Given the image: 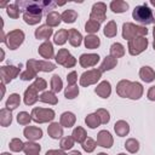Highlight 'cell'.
<instances>
[{
  "label": "cell",
  "mask_w": 155,
  "mask_h": 155,
  "mask_svg": "<svg viewBox=\"0 0 155 155\" xmlns=\"http://www.w3.org/2000/svg\"><path fill=\"white\" fill-rule=\"evenodd\" d=\"M41 17L42 16H33V15H28V13H23V19L25 23L33 25V24H36L41 21Z\"/></svg>",
  "instance_id": "cell-42"
},
{
  "label": "cell",
  "mask_w": 155,
  "mask_h": 155,
  "mask_svg": "<svg viewBox=\"0 0 155 155\" xmlns=\"http://www.w3.org/2000/svg\"><path fill=\"white\" fill-rule=\"evenodd\" d=\"M69 155H81V153H80V151H78V150H75V151H71Z\"/></svg>",
  "instance_id": "cell-55"
},
{
  "label": "cell",
  "mask_w": 155,
  "mask_h": 155,
  "mask_svg": "<svg viewBox=\"0 0 155 155\" xmlns=\"http://www.w3.org/2000/svg\"><path fill=\"white\" fill-rule=\"evenodd\" d=\"M50 84H51L52 92H59L62 90V80H61V78L58 75H53Z\"/></svg>",
  "instance_id": "cell-39"
},
{
  "label": "cell",
  "mask_w": 155,
  "mask_h": 155,
  "mask_svg": "<svg viewBox=\"0 0 155 155\" xmlns=\"http://www.w3.org/2000/svg\"><path fill=\"white\" fill-rule=\"evenodd\" d=\"M54 111L52 109H44V108H34L31 110V119L35 122H47L53 120Z\"/></svg>",
  "instance_id": "cell-3"
},
{
  "label": "cell",
  "mask_w": 155,
  "mask_h": 155,
  "mask_svg": "<svg viewBox=\"0 0 155 155\" xmlns=\"http://www.w3.org/2000/svg\"><path fill=\"white\" fill-rule=\"evenodd\" d=\"M110 8L113 10V12H116V13H121V12H125L127 11L128 8V4L125 2V1H113L110 4Z\"/></svg>",
  "instance_id": "cell-29"
},
{
  "label": "cell",
  "mask_w": 155,
  "mask_h": 155,
  "mask_svg": "<svg viewBox=\"0 0 155 155\" xmlns=\"http://www.w3.org/2000/svg\"><path fill=\"white\" fill-rule=\"evenodd\" d=\"M125 53V50H124V46L119 42L116 44H113L111 47H110V56L114 57V58H117V57H121L124 56Z\"/></svg>",
  "instance_id": "cell-32"
},
{
  "label": "cell",
  "mask_w": 155,
  "mask_h": 155,
  "mask_svg": "<svg viewBox=\"0 0 155 155\" xmlns=\"http://www.w3.org/2000/svg\"><path fill=\"white\" fill-rule=\"evenodd\" d=\"M33 78H36V71H34L30 68H27V70L21 74V79L22 80H30Z\"/></svg>",
  "instance_id": "cell-50"
},
{
  "label": "cell",
  "mask_w": 155,
  "mask_h": 155,
  "mask_svg": "<svg viewBox=\"0 0 155 155\" xmlns=\"http://www.w3.org/2000/svg\"><path fill=\"white\" fill-rule=\"evenodd\" d=\"M52 33H53V30H52V28L50 27V25H47V24H45V25H41V27H39L36 30H35V38L36 39H48L51 35H52Z\"/></svg>",
  "instance_id": "cell-16"
},
{
  "label": "cell",
  "mask_w": 155,
  "mask_h": 155,
  "mask_svg": "<svg viewBox=\"0 0 155 155\" xmlns=\"http://www.w3.org/2000/svg\"><path fill=\"white\" fill-rule=\"evenodd\" d=\"M23 39H24V34L22 30L19 29H16V30H12L11 33H8L5 42L6 45L11 48V50H16L22 42H23Z\"/></svg>",
  "instance_id": "cell-6"
},
{
  "label": "cell",
  "mask_w": 155,
  "mask_h": 155,
  "mask_svg": "<svg viewBox=\"0 0 155 155\" xmlns=\"http://www.w3.org/2000/svg\"><path fill=\"white\" fill-rule=\"evenodd\" d=\"M68 39H69V42L71 44V46H79L81 44V40H82V36L80 34V31H78L75 28H71L68 30Z\"/></svg>",
  "instance_id": "cell-17"
},
{
  "label": "cell",
  "mask_w": 155,
  "mask_h": 155,
  "mask_svg": "<svg viewBox=\"0 0 155 155\" xmlns=\"http://www.w3.org/2000/svg\"><path fill=\"white\" fill-rule=\"evenodd\" d=\"M48 134L51 136V138H54V139H58L62 137L63 134V128H62V125L58 124V122H53L48 126V130H47Z\"/></svg>",
  "instance_id": "cell-18"
},
{
  "label": "cell",
  "mask_w": 155,
  "mask_h": 155,
  "mask_svg": "<svg viewBox=\"0 0 155 155\" xmlns=\"http://www.w3.org/2000/svg\"><path fill=\"white\" fill-rule=\"evenodd\" d=\"M99 61V56L96 54V53H84L81 54L80 57V64L84 67V68H88V67H92L96 63H98Z\"/></svg>",
  "instance_id": "cell-11"
},
{
  "label": "cell",
  "mask_w": 155,
  "mask_h": 155,
  "mask_svg": "<svg viewBox=\"0 0 155 155\" xmlns=\"http://www.w3.org/2000/svg\"><path fill=\"white\" fill-rule=\"evenodd\" d=\"M116 63H117L116 58H114V57H111V56H108V57L104 58L103 63L101 64L99 70H101L102 73L105 71V70H110V69H113V68L116 65Z\"/></svg>",
  "instance_id": "cell-25"
},
{
  "label": "cell",
  "mask_w": 155,
  "mask_h": 155,
  "mask_svg": "<svg viewBox=\"0 0 155 155\" xmlns=\"http://www.w3.org/2000/svg\"><path fill=\"white\" fill-rule=\"evenodd\" d=\"M96 145H97V143L92 139V138H86L85 139V142L82 143V148H84V150H86L87 153H91V151H93L94 150V148H96Z\"/></svg>",
  "instance_id": "cell-46"
},
{
  "label": "cell",
  "mask_w": 155,
  "mask_h": 155,
  "mask_svg": "<svg viewBox=\"0 0 155 155\" xmlns=\"http://www.w3.org/2000/svg\"><path fill=\"white\" fill-rule=\"evenodd\" d=\"M132 17L142 23V24H151V23H155V18H154V15H153V11L144 4V5H138L134 7L133 12H132Z\"/></svg>",
  "instance_id": "cell-1"
},
{
  "label": "cell",
  "mask_w": 155,
  "mask_h": 155,
  "mask_svg": "<svg viewBox=\"0 0 155 155\" xmlns=\"http://www.w3.org/2000/svg\"><path fill=\"white\" fill-rule=\"evenodd\" d=\"M148 98L150 101H155V86L150 87V90L148 91Z\"/></svg>",
  "instance_id": "cell-53"
},
{
  "label": "cell",
  "mask_w": 155,
  "mask_h": 155,
  "mask_svg": "<svg viewBox=\"0 0 155 155\" xmlns=\"http://www.w3.org/2000/svg\"><path fill=\"white\" fill-rule=\"evenodd\" d=\"M56 61L58 64H62L64 65L65 68H70V67H74L75 63H76V59L65 50V48H61L58 51V53L56 54Z\"/></svg>",
  "instance_id": "cell-7"
},
{
  "label": "cell",
  "mask_w": 155,
  "mask_h": 155,
  "mask_svg": "<svg viewBox=\"0 0 155 155\" xmlns=\"http://www.w3.org/2000/svg\"><path fill=\"white\" fill-rule=\"evenodd\" d=\"M33 86L35 87L36 91H42V90H45V88L47 87V84H46V81H45L44 79L36 78V80H35V82L33 84Z\"/></svg>",
  "instance_id": "cell-51"
},
{
  "label": "cell",
  "mask_w": 155,
  "mask_h": 155,
  "mask_svg": "<svg viewBox=\"0 0 155 155\" xmlns=\"http://www.w3.org/2000/svg\"><path fill=\"white\" fill-rule=\"evenodd\" d=\"M68 39V30L67 29H61L58 30V33H56L54 35V44L57 45H63Z\"/></svg>",
  "instance_id": "cell-34"
},
{
  "label": "cell",
  "mask_w": 155,
  "mask_h": 155,
  "mask_svg": "<svg viewBox=\"0 0 155 155\" xmlns=\"http://www.w3.org/2000/svg\"><path fill=\"white\" fill-rule=\"evenodd\" d=\"M122 28H124L122 36L127 40H132L134 38V35L143 36V35H147V33H148V29L145 27H137L132 23H125Z\"/></svg>",
  "instance_id": "cell-2"
},
{
  "label": "cell",
  "mask_w": 155,
  "mask_h": 155,
  "mask_svg": "<svg viewBox=\"0 0 155 155\" xmlns=\"http://www.w3.org/2000/svg\"><path fill=\"white\" fill-rule=\"evenodd\" d=\"M71 137L74 138V140L75 142H78V143H84L85 142V139L87 138V136H86V132H85V130L82 128V127H80V126H78L74 131H73V134H71Z\"/></svg>",
  "instance_id": "cell-28"
},
{
  "label": "cell",
  "mask_w": 155,
  "mask_h": 155,
  "mask_svg": "<svg viewBox=\"0 0 155 155\" xmlns=\"http://www.w3.org/2000/svg\"><path fill=\"white\" fill-rule=\"evenodd\" d=\"M98 29H99V23L96 22V21H92V19H90V21L86 23V25H85V30H86L87 33H90V34L98 31Z\"/></svg>",
  "instance_id": "cell-43"
},
{
  "label": "cell",
  "mask_w": 155,
  "mask_h": 155,
  "mask_svg": "<svg viewBox=\"0 0 155 155\" xmlns=\"http://www.w3.org/2000/svg\"><path fill=\"white\" fill-rule=\"evenodd\" d=\"M96 93L99 94L102 98H108L110 96V92H111V87H110V84L109 81H102L97 87H96Z\"/></svg>",
  "instance_id": "cell-15"
},
{
  "label": "cell",
  "mask_w": 155,
  "mask_h": 155,
  "mask_svg": "<svg viewBox=\"0 0 155 155\" xmlns=\"http://www.w3.org/2000/svg\"><path fill=\"white\" fill-rule=\"evenodd\" d=\"M46 155H65V153H63L61 150H50L46 153Z\"/></svg>",
  "instance_id": "cell-54"
},
{
  "label": "cell",
  "mask_w": 155,
  "mask_h": 155,
  "mask_svg": "<svg viewBox=\"0 0 155 155\" xmlns=\"http://www.w3.org/2000/svg\"><path fill=\"white\" fill-rule=\"evenodd\" d=\"M40 101H41V102H44V103L56 104V103H57V97L54 96V93H53V92L47 91V92H44V93L40 96Z\"/></svg>",
  "instance_id": "cell-35"
},
{
  "label": "cell",
  "mask_w": 155,
  "mask_h": 155,
  "mask_svg": "<svg viewBox=\"0 0 155 155\" xmlns=\"http://www.w3.org/2000/svg\"><path fill=\"white\" fill-rule=\"evenodd\" d=\"M101 75H102V71L99 69H92V70L85 71L80 78V85L88 86L91 84H94L101 79Z\"/></svg>",
  "instance_id": "cell-8"
},
{
  "label": "cell",
  "mask_w": 155,
  "mask_h": 155,
  "mask_svg": "<svg viewBox=\"0 0 155 155\" xmlns=\"http://www.w3.org/2000/svg\"><path fill=\"white\" fill-rule=\"evenodd\" d=\"M24 136L29 139V140H36L39 138L42 137V131L39 127H33V126H28L24 128Z\"/></svg>",
  "instance_id": "cell-14"
},
{
  "label": "cell",
  "mask_w": 155,
  "mask_h": 155,
  "mask_svg": "<svg viewBox=\"0 0 155 155\" xmlns=\"http://www.w3.org/2000/svg\"><path fill=\"white\" fill-rule=\"evenodd\" d=\"M131 81H127V80H122L117 84V87H116V91L117 93L121 96V97H128V92H130V87H131Z\"/></svg>",
  "instance_id": "cell-24"
},
{
  "label": "cell",
  "mask_w": 155,
  "mask_h": 155,
  "mask_svg": "<svg viewBox=\"0 0 155 155\" xmlns=\"http://www.w3.org/2000/svg\"><path fill=\"white\" fill-rule=\"evenodd\" d=\"M143 93V88H142V85L138 84V82H132L131 84V87H130V92H128V98H132V99H138Z\"/></svg>",
  "instance_id": "cell-20"
},
{
  "label": "cell",
  "mask_w": 155,
  "mask_h": 155,
  "mask_svg": "<svg viewBox=\"0 0 155 155\" xmlns=\"http://www.w3.org/2000/svg\"><path fill=\"white\" fill-rule=\"evenodd\" d=\"M115 132L117 133V136H120V137H122V136H126L127 133H128V131H130V127H128V124L126 122V121H122V120H120V121H117L116 124H115Z\"/></svg>",
  "instance_id": "cell-26"
},
{
  "label": "cell",
  "mask_w": 155,
  "mask_h": 155,
  "mask_svg": "<svg viewBox=\"0 0 155 155\" xmlns=\"http://www.w3.org/2000/svg\"><path fill=\"white\" fill-rule=\"evenodd\" d=\"M19 12H21V10H19V7H18V5H17L16 2L7 6V15H8L10 17L17 18V17L19 16Z\"/></svg>",
  "instance_id": "cell-45"
},
{
  "label": "cell",
  "mask_w": 155,
  "mask_h": 155,
  "mask_svg": "<svg viewBox=\"0 0 155 155\" xmlns=\"http://www.w3.org/2000/svg\"><path fill=\"white\" fill-rule=\"evenodd\" d=\"M97 144H99L101 147H105V148L111 147L113 138H111L110 133L108 131H101L98 133V137H97Z\"/></svg>",
  "instance_id": "cell-13"
},
{
  "label": "cell",
  "mask_w": 155,
  "mask_h": 155,
  "mask_svg": "<svg viewBox=\"0 0 155 155\" xmlns=\"http://www.w3.org/2000/svg\"><path fill=\"white\" fill-rule=\"evenodd\" d=\"M24 151H25V155H39L40 145L35 144V143L28 142V143L24 144Z\"/></svg>",
  "instance_id": "cell-31"
},
{
  "label": "cell",
  "mask_w": 155,
  "mask_h": 155,
  "mask_svg": "<svg viewBox=\"0 0 155 155\" xmlns=\"http://www.w3.org/2000/svg\"><path fill=\"white\" fill-rule=\"evenodd\" d=\"M153 33H154V38H155V27H154V31Z\"/></svg>",
  "instance_id": "cell-59"
},
{
  "label": "cell",
  "mask_w": 155,
  "mask_h": 155,
  "mask_svg": "<svg viewBox=\"0 0 155 155\" xmlns=\"http://www.w3.org/2000/svg\"><path fill=\"white\" fill-rule=\"evenodd\" d=\"M38 91L35 90V87L31 85L30 87H28L24 92V103L27 105H31L38 101Z\"/></svg>",
  "instance_id": "cell-12"
},
{
  "label": "cell",
  "mask_w": 155,
  "mask_h": 155,
  "mask_svg": "<svg viewBox=\"0 0 155 155\" xmlns=\"http://www.w3.org/2000/svg\"><path fill=\"white\" fill-rule=\"evenodd\" d=\"M21 71V67H1V76H2V82L6 84L11 81L13 78L17 76V74Z\"/></svg>",
  "instance_id": "cell-10"
},
{
  "label": "cell",
  "mask_w": 155,
  "mask_h": 155,
  "mask_svg": "<svg viewBox=\"0 0 155 155\" xmlns=\"http://www.w3.org/2000/svg\"><path fill=\"white\" fill-rule=\"evenodd\" d=\"M98 155H107V154H104V153H99Z\"/></svg>",
  "instance_id": "cell-58"
},
{
  "label": "cell",
  "mask_w": 155,
  "mask_h": 155,
  "mask_svg": "<svg viewBox=\"0 0 155 155\" xmlns=\"http://www.w3.org/2000/svg\"><path fill=\"white\" fill-rule=\"evenodd\" d=\"M99 44H101L99 38L93 35V34H90V35H87L85 38V46L87 48H96V47L99 46Z\"/></svg>",
  "instance_id": "cell-30"
},
{
  "label": "cell",
  "mask_w": 155,
  "mask_h": 155,
  "mask_svg": "<svg viewBox=\"0 0 155 155\" xmlns=\"http://www.w3.org/2000/svg\"><path fill=\"white\" fill-rule=\"evenodd\" d=\"M27 68L33 69L34 71H52L56 65L48 61H34V59H29L27 62Z\"/></svg>",
  "instance_id": "cell-5"
},
{
  "label": "cell",
  "mask_w": 155,
  "mask_h": 155,
  "mask_svg": "<svg viewBox=\"0 0 155 155\" xmlns=\"http://www.w3.org/2000/svg\"><path fill=\"white\" fill-rule=\"evenodd\" d=\"M19 103H21L19 94H17V93H12V94L8 97L7 102H6V109H8V110H13V109H16V108L19 105Z\"/></svg>",
  "instance_id": "cell-27"
},
{
  "label": "cell",
  "mask_w": 155,
  "mask_h": 155,
  "mask_svg": "<svg viewBox=\"0 0 155 155\" xmlns=\"http://www.w3.org/2000/svg\"><path fill=\"white\" fill-rule=\"evenodd\" d=\"M105 10H107L105 4H103V2L94 4L93 7H92V12H91V18L90 19L96 21L98 23L103 22L105 19Z\"/></svg>",
  "instance_id": "cell-9"
},
{
  "label": "cell",
  "mask_w": 155,
  "mask_h": 155,
  "mask_svg": "<svg viewBox=\"0 0 155 155\" xmlns=\"http://www.w3.org/2000/svg\"><path fill=\"white\" fill-rule=\"evenodd\" d=\"M79 94V88H78V86H69V87H67L65 88V97L68 98V99H73V98H75L76 96Z\"/></svg>",
  "instance_id": "cell-47"
},
{
  "label": "cell",
  "mask_w": 155,
  "mask_h": 155,
  "mask_svg": "<svg viewBox=\"0 0 155 155\" xmlns=\"http://www.w3.org/2000/svg\"><path fill=\"white\" fill-rule=\"evenodd\" d=\"M150 2H151V4H153V5H154V6H155V0H151V1H150Z\"/></svg>",
  "instance_id": "cell-57"
},
{
  "label": "cell",
  "mask_w": 155,
  "mask_h": 155,
  "mask_svg": "<svg viewBox=\"0 0 155 155\" xmlns=\"http://www.w3.org/2000/svg\"><path fill=\"white\" fill-rule=\"evenodd\" d=\"M1 155H11V154H8V153H2Z\"/></svg>",
  "instance_id": "cell-56"
},
{
  "label": "cell",
  "mask_w": 155,
  "mask_h": 155,
  "mask_svg": "<svg viewBox=\"0 0 155 155\" xmlns=\"http://www.w3.org/2000/svg\"><path fill=\"white\" fill-rule=\"evenodd\" d=\"M0 114H1V125L6 127V126H7V125H10V124H11V121H12L11 110H8V109H1Z\"/></svg>",
  "instance_id": "cell-37"
},
{
  "label": "cell",
  "mask_w": 155,
  "mask_h": 155,
  "mask_svg": "<svg viewBox=\"0 0 155 155\" xmlns=\"http://www.w3.org/2000/svg\"><path fill=\"white\" fill-rule=\"evenodd\" d=\"M96 114H97V116L99 117V120H101V124H107V122L110 120L109 113H108L105 109H98V110L96 111Z\"/></svg>",
  "instance_id": "cell-48"
},
{
  "label": "cell",
  "mask_w": 155,
  "mask_h": 155,
  "mask_svg": "<svg viewBox=\"0 0 155 155\" xmlns=\"http://www.w3.org/2000/svg\"><path fill=\"white\" fill-rule=\"evenodd\" d=\"M75 115L70 111H65L61 116V125L64 127H71L75 124Z\"/></svg>",
  "instance_id": "cell-21"
},
{
  "label": "cell",
  "mask_w": 155,
  "mask_h": 155,
  "mask_svg": "<svg viewBox=\"0 0 155 155\" xmlns=\"http://www.w3.org/2000/svg\"><path fill=\"white\" fill-rule=\"evenodd\" d=\"M61 19H62V16H61L58 12H56V11H50V12L47 13V17H46L47 25H50V27H56V25H58L59 22H61Z\"/></svg>",
  "instance_id": "cell-22"
},
{
  "label": "cell",
  "mask_w": 155,
  "mask_h": 155,
  "mask_svg": "<svg viewBox=\"0 0 155 155\" xmlns=\"http://www.w3.org/2000/svg\"><path fill=\"white\" fill-rule=\"evenodd\" d=\"M74 138L70 136V137H64V138H62L61 139V143H59V145H61V148L63 149V150H67V149H70L73 145H74Z\"/></svg>",
  "instance_id": "cell-44"
},
{
  "label": "cell",
  "mask_w": 155,
  "mask_h": 155,
  "mask_svg": "<svg viewBox=\"0 0 155 155\" xmlns=\"http://www.w3.org/2000/svg\"><path fill=\"white\" fill-rule=\"evenodd\" d=\"M154 50H155V39H154Z\"/></svg>",
  "instance_id": "cell-60"
},
{
  "label": "cell",
  "mask_w": 155,
  "mask_h": 155,
  "mask_svg": "<svg viewBox=\"0 0 155 155\" xmlns=\"http://www.w3.org/2000/svg\"><path fill=\"white\" fill-rule=\"evenodd\" d=\"M148 46V40L144 36H136L128 41V51L132 56L139 54L143 52Z\"/></svg>",
  "instance_id": "cell-4"
},
{
  "label": "cell",
  "mask_w": 155,
  "mask_h": 155,
  "mask_svg": "<svg viewBox=\"0 0 155 155\" xmlns=\"http://www.w3.org/2000/svg\"><path fill=\"white\" fill-rule=\"evenodd\" d=\"M139 75L142 80H144L145 82H151L155 79V73L150 67H143L139 71Z\"/></svg>",
  "instance_id": "cell-23"
},
{
  "label": "cell",
  "mask_w": 155,
  "mask_h": 155,
  "mask_svg": "<svg viewBox=\"0 0 155 155\" xmlns=\"http://www.w3.org/2000/svg\"><path fill=\"white\" fill-rule=\"evenodd\" d=\"M30 116H31V115H29L28 113L22 111V113H19V114L17 115V121H18L21 125H27V124H29L30 120H31Z\"/></svg>",
  "instance_id": "cell-49"
},
{
  "label": "cell",
  "mask_w": 155,
  "mask_h": 155,
  "mask_svg": "<svg viewBox=\"0 0 155 155\" xmlns=\"http://www.w3.org/2000/svg\"><path fill=\"white\" fill-rule=\"evenodd\" d=\"M61 16H62V19H63L65 23H73V22H75V19L78 18V13H76V11H74V10H65Z\"/></svg>",
  "instance_id": "cell-33"
},
{
  "label": "cell",
  "mask_w": 155,
  "mask_h": 155,
  "mask_svg": "<svg viewBox=\"0 0 155 155\" xmlns=\"http://www.w3.org/2000/svg\"><path fill=\"white\" fill-rule=\"evenodd\" d=\"M119 155H125V154H119Z\"/></svg>",
  "instance_id": "cell-61"
},
{
  "label": "cell",
  "mask_w": 155,
  "mask_h": 155,
  "mask_svg": "<svg viewBox=\"0 0 155 155\" xmlns=\"http://www.w3.org/2000/svg\"><path fill=\"white\" fill-rule=\"evenodd\" d=\"M67 81H68V85L69 86H74L78 81V78H76V73L75 71H71L68 74V78H67Z\"/></svg>",
  "instance_id": "cell-52"
},
{
  "label": "cell",
  "mask_w": 155,
  "mask_h": 155,
  "mask_svg": "<svg viewBox=\"0 0 155 155\" xmlns=\"http://www.w3.org/2000/svg\"><path fill=\"white\" fill-rule=\"evenodd\" d=\"M39 53L44 57V58H52L53 56V47H52V44L50 41H45L40 47H39Z\"/></svg>",
  "instance_id": "cell-19"
},
{
  "label": "cell",
  "mask_w": 155,
  "mask_h": 155,
  "mask_svg": "<svg viewBox=\"0 0 155 155\" xmlns=\"http://www.w3.org/2000/svg\"><path fill=\"white\" fill-rule=\"evenodd\" d=\"M104 35L108 38H113L116 35V23L114 21H110L105 28H104Z\"/></svg>",
  "instance_id": "cell-36"
},
{
  "label": "cell",
  "mask_w": 155,
  "mask_h": 155,
  "mask_svg": "<svg viewBox=\"0 0 155 155\" xmlns=\"http://www.w3.org/2000/svg\"><path fill=\"white\" fill-rule=\"evenodd\" d=\"M85 121H86V124H87V126H88L90 128H94V127H97V126L101 124V120H99V117L97 116V114H91V115H88V116L85 119Z\"/></svg>",
  "instance_id": "cell-38"
},
{
  "label": "cell",
  "mask_w": 155,
  "mask_h": 155,
  "mask_svg": "<svg viewBox=\"0 0 155 155\" xmlns=\"http://www.w3.org/2000/svg\"><path fill=\"white\" fill-rule=\"evenodd\" d=\"M10 149H11L12 151H22V150H24V143H23L21 139L15 138V139H12L11 143H10Z\"/></svg>",
  "instance_id": "cell-40"
},
{
  "label": "cell",
  "mask_w": 155,
  "mask_h": 155,
  "mask_svg": "<svg viewBox=\"0 0 155 155\" xmlns=\"http://www.w3.org/2000/svg\"><path fill=\"white\" fill-rule=\"evenodd\" d=\"M125 147H126V149H127L130 153H136V151H138V149H139V143H138V140L131 138V139H128V140L125 143Z\"/></svg>",
  "instance_id": "cell-41"
}]
</instances>
